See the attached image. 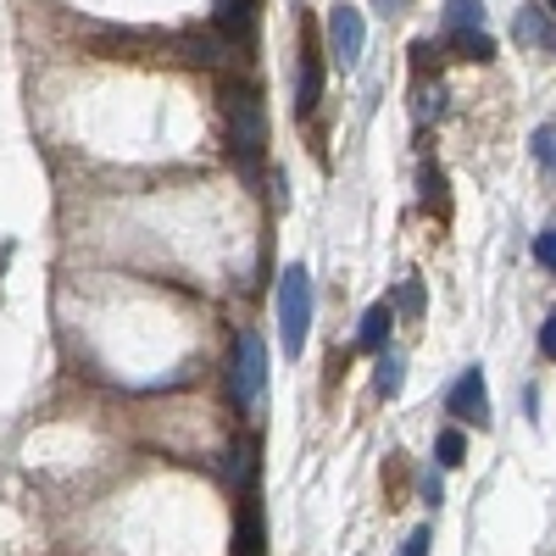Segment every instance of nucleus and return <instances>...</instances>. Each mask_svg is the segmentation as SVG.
I'll return each instance as SVG.
<instances>
[{
	"instance_id": "1",
	"label": "nucleus",
	"mask_w": 556,
	"mask_h": 556,
	"mask_svg": "<svg viewBox=\"0 0 556 556\" xmlns=\"http://www.w3.org/2000/svg\"><path fill=\"white\" fill-rule=\"evenodd\" d=\"M278 334H285V351L301 356L306 334H312V273L295 262L278 278Z\"/></svg>"
},
{
	"instance_id": "2",
	"label": "nucleus",
	"mask_w": 556,
	"mask_h": 556,
	"mask_svg": "<svg viewBox=\"0 0 556 556\" xmlns=\"http://www.w3.org/2000/svg\"><path fill=\"white\" fill-rule=\"evenodd\" d=\"M223 117H228V146H235L240 156H251L256 146H262V134H267V123H262V96L251 84H228L223 89Z\"/></svg>"
},
{
	"instance_id": "3",
	"label": "nucleus",
	"mask_w": 556,
	"mask_h": 556,
	"mask_svg": "<svg viewBox=\"0 0 556 556\" xmlns=\"http://www.w3.org/2000/svg\"><path fill=\"white\" fill-rule=\"evenodd\" d=\"M235 395H240V406H262V395H267V345L256 329H245L235 340Z\"/></svg>"
},
{
	"instance_id": "4",
	"label": "nucleus",
	"mask_w": 556,
	"mask_h": 556,
	"mask_svg": "<svg viewBox=\"0 0 556 556\" xmlns=\"http://www.w3.org/2000/svg\"><path fill=\"white\" fill-rule=\"evenodd\" d=\"M362 45H367V17L356 7H334L329 12V51L340 67H356L362 62Z\"/></svg>"
},
{
	"instance_id": "5",
	"label": "nucleus",
	"mask_w": 556,
	"mask_h": 556,
	"mask_svg": "<svg viewBox=\"0 0 556 556\" xmlns=\"http://www.w3.org/2000/svg\"><path fill=\"white\" fill-rule=\"evenodd\" d=\"M445 412H456L462 424H490V390H484V374L479 367H468L456 384H451V395H445Z\"/></svg>"
},
{
	"instance_id": "6",
	"label": "nucleus",
	"mask_w": 556,
	"mask_h": 556,
	"mask_svg": "<svg viewBox=\"0 0 556 556\" xmlns=\"http://www.w3.org/2000/svg\"><path fill=\"white\" fill-rule=\"evenodd\" d=\"M323 101V56H317V45L306 39L301 45V78H295V112H312Z\"/></svg>"
},
{
	"instance_id": "7",
	"label": "nucleus",
	"mask_w": 556,
	"mask_h": 556,
	"mask_svg": "<svg viewBox=\"0 0 556 556\" xmlns=\"http://www.w3.org/2000/svg\"><path fill=\"white\" fill-rule=\"evenodd\" d=\"M212 28L228 34L235 45H245V34H251V0H212Z\"/></svg>"
},
{
	"instance_id": "8",
	"label": "nucleus",
	"mask_w": 556,
	"mask_h": 556,
	"mask_svg": "<svg viewBox=\"0 0 556 556\" xmlns=\"http://www.w3.org/2000/svg\"><path fill=\"white\" fill-rule=\"evenodd\" d=\"M390 323H395V306H390V301L367 306L362 329H356V345H362V351H384V340H390Z\"/></svg>"
},
{
	"instance_id": "9",
	"label": "nucleus",
	"mask_w": 556,
	"mask_h": 556,
	"mask_svg": "<svg viewBox=\"0 0 556 556\" xmlns=\"http://www.w3.org/2000/svg\"><path fill=\"white\" fill-rule=\"evenodd\" d=\"M484 28V0H445V34Z\"/></svg>"
},
{
	"instance_id": "10",
	"label": "nucleus",
	"mask_w": 556,
	"mask_h": 556,
	"mask_svg": "<svg viewBox=\"0 0 556 556\" xmlns=\"http://www.w3.org/2000/svg\"><path fill=\"white\" fill-rule=\"evenodd\" d=\"M374 384H379V395H401V384H406V362H401L395 351H384V356H379Z\"/></svg>"
},
{
	"instance_id": "11",
	"label": "nucleus",
	"mask_w": 556,
	"mask_h": 556,
	"mask_svg": "<svg viewBox=\"0 0 556 556\" xmlns=\"http://www.w3.org/2000/svg\"><path fill=\"white\" fill-rule=\"evenodd\" d=\"M451 45H456V51L468 56V62H490V56H495V39H490L484 28H473V34H451Z\"/></svg>"
},
{
	"instance_id": "12",
	"label": "nucleus",
	"mask_w": 556,
	"mask_h": 556,
	"mask_svg": "<svg viewBox=\"0 0 556 556\" xmlns=\"http://www.w3.org/2000/svg\"><path fill=\"white\" fill-rule=\"evenodd\" d=\"M518 39H523V45H545V39H551V23H545L540 7H523V12H518Z\"/></svg>"
},
{
	"instance_id": "13",
	"label": "nucleus",
	"mask_w": 556,
	"mask_h": 556,
	"mask_svg": "<svg viewBox=\"0 0 556 556\" xmlns=\"http://www.w3.org/2000/svg\"><path fill=\"white\" fill-rule=\"evenodd\" d=\"M434 451H440V468H462V456H468V440H462V429H445V434L434 440Z\"/></svg>"
},
{
	"instance_id": "14",
	"label": "nucleus",
	"mask_w": 556,
	"mask_h": 556,
	"mask_svg": "<svg viewBox=\"0 0 556 556\" xmlns=\"http://www.w3.org/2000/svg\"><path fill=\"white\" fill-rule=\"evenodd\" d=\"M534 162H540L545 173H556V123H540V128H534Z\"/></svg>"
},
{
	"instance_id": "15",
	"label": "nucleus",
	"mask_w": 556,
	"mask_h": 556,
	"mask_svg": "<svg viewBox=\"0 0 556 556\" xmlns=\"http://www.w3.org/2000/svg\"><path fill=\"white\" fill-rule=\"evenodd\" d=\"M534 262L556 273V228H545V235H534Z\"/></svg>"
},
{
	"instance_id": "16",
	"label": "nucleus",
	"mask_w": 556,
	"mask_h": 556,
	"mask_svg": "<svg viewBox=\"0 0 556 556\" xmlns=\"http://www.w3.org/2000/svg\"><path fill=\"white\" fill-rule=\"evenodd\" d=\"M401 312H424V285H417V278H406V285H401Z\"/></svg>"
},
{
	"instance_id": "17",
	"label": "nucleus",
	"mask_w": 556,
	"mask_h": 556,
	"mask_svg": "<svg viewBox=\"0 0 556 556\" xmlns=\"http://www.w3.org/2000/svg\"><path fill=\"white\" fill-rule=\"evenodd\" d=\"M540 356H545V362H556V312L540 323Z\"/></svg>"
},
{
	"instance_id": "18",
	"label": "nucleus",
	"mask_w": 556,
	"mask_h": 556,
	"mask_svg": "<svg viewBox=\"0 0 556 556\" xmlns=\"http://www.w3.org/2000/svg\"><path fill=\"white\" fill-rule=\"evenodd\" d=\"M429 540H434L429 529H417V534L406 540V551H401V556H429Z\"/></svg>"
},
{
	"instance_id": "19",
	"label": "nucleus",
	"mask_w": 556,
	"mask_h": 556,
	"mask_svg": "<svg viewBox=\"0 0 556 556\" xmlns=\"http://www.w3.org/2000/svg\"><path fill=\"white\" fill-rule=\"evenodd\" d=\"M551 12H556V0H551Z\"/></svg>"
}]
</instances>
